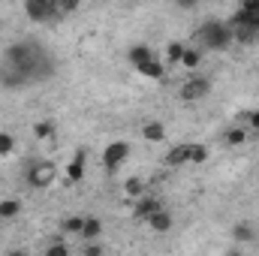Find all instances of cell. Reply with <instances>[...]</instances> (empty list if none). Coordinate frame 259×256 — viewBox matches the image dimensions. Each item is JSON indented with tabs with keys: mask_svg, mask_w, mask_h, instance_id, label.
I'll return each mask as SVG.
<instances>
[{
	"mask_svg": "<svg viewBox=\"0 0 259 256\" xmlns=\"http://www.w3.org/2000/svg\"><path fill=\"white\" fill-rule=\"evenodd\" d=\"M148 226H151V232H169V229H172V214H169L166 208H157V211L148 217Z\"/></svg>",
	"mask_w": 259,
	"mask_h": 256,
	"instance_id": "obj_9",
	"label": "cell"
},
{
	"mask_svg": "<svg viewBox=\"0 0 259 256\" xmlns=\"http://www.w3.org/2000/svg\"><path fill=\"white\" fill-rule=\"evenodd\" d=\"M81 223H84V217H66L64 223H61V232H66V235H81Z\"/></svg>",
	"mask_w": 259,
	"mask_h": 256,
	"instance_id": "obj_17",
	"label": "cell"
},
{
	"mask_svg": "<svg viewBox=\"0 0 259 256\" xmlns=\"http://www.w3.org/2000/svg\"><path fill=\"white\" fill-rule=\"evenodd\" d=\"M66 250H69V247H66V244H61V241H58V244H52V247H49L46 253H49V256H64Z\"/></svg>",
	"mask_w": 259,
	"mask_h": 256,
	"instance_id": "obj_25",
	"label": "cell"
},
{
	"mask_svg": "<svg viewBox=\"0 0 259 256\" xmlns=\"http://www.w3.org/2000/svg\"><path fill=\"white\" fill-rule=\"evenodd\" d=\"M81 178H84V154H78L66 163V184H78Z\"/></svg>",
	"mask_w": 259,
	"mask_h": 256,
	"instance_id": "obj_10",
	"label": "cell"
},
{
	"mask_svg": "<svg viewBox=\"0 0 259 256\" xmlns=\"http://www.w3.org/2000/svg\"><path fill=\"white\" fill-rule=\"evenodd\" d=\"M55 178H58V166H55V163H49V160L33 163V169L27 172V181H30V187H36V190L52 187V184H55Z\"/></svg>",
	"mask_w": 259,
	"mask_h": 256,
	"instance_id": "obj_2",
	"label": "cell"
},
{
	"mask_svg": "<svg viewBox=\"0 0 259 256\" xmlns=\"http://www.w3.org/2000/svg\"><path fill=\"white\" fill-rule=\"evenodd\" d=\"M145 78H154V81H160L163 75H166V61H157V55L151 58V61H145V64H139L136 66Z\"/></svg>",
	"mask_w": 259,
	"mask_h": 256,
	"instance_id": "obj_8",
	"label": "cell"
},
{
	"mask_svg": "<svg viewBox=\"0 0 259 256\" xmlns=\"http://www.w3.org/2000/svg\"><path fill=\"white\" fill-rule=\"evenodd\" d=\"M184 52H187L184 42H169V46H166V58H163L166 66H178L181 64V58H184Z\"/></svg>",
	"mask_w": 259,
	"mask_h": 256,
	"instance_id": "obj_13",
	"label": "cell"
},
{
	"mask_svg": "<svg viewBox=\"0 0 259 256\" xmlns=\"http://www.w3.org/2000/svg\"><path fill=\"white\" fill-rule=\"evenodd\" d=\"M142 139H145V142H163V139H166V127H163L160 121H151V124L142 127Z\"/></svg>",
	"mask_w": 259,
	"mask_h": 256,
	"instance_id": "obj_12",
	"label": "cell"
},
{
	"mask_svg": "<svg viewBox=\"0 0 259 256\" xmlns=\"http://www.w3.org/2000/svg\"><path fill=\"white\" fill-rule=\"evenodd\" d=\"M184 163H190V145H175V148H169L166 157H163V166H169V169H178V166H184Z\"/></svg>",
	"mask_w": 259,
	"mask_h": 256,
	"instance_id": "obj_7",
	"label": "cell"
},
{
	"mask_svg": "<svg viewBox=\"0 0 259 256\" xmlns=\"http://www.w3.org/2000/svg\"><path fill=\"white\" fill-rule=\"evenodd\" d=\"M247 142V130L244 127H232L226 133V145H244Z\"/></svg>",
	"mask_w": 259,
	"mask_h": 256,
	"instance_id": "obj_20",
	"label": "cell"
},
{
	"mask_svg": "<svg viewBox=\"0 0 259 256\" xmlns=\"http://www.w3.org/2000/svg\"><path fill=\"white\" fill-rule=\"evenodd\" d=\"M247 121H250V130L259 133V109H256V112H250V118H247Z\"/></svg>",
	"mask_w": 259,
	"mask_h": 256,
	"instance_id": "obj_26",
	"label": "cell"
},
{
	"mask_svg": "<svg viewBox=\"0 0 259 256\" xmlns=\"http://www.w3.org/2000/svg\"><path fill=\"white\" fill-rule=\"evenodd\" d=\"M175 3H178L181 9H193V6H196V3H199V0H175Z\"/></svg>",
	"mask_w": 259,
	"mask_h": 256,
	"instance_id": "obj_27",
	"label": "cell"
},
{
	"mask_svg": "<svg viewBox=\"0 0 259 256\" xmlns=\"http://www.w3.org/2000/svg\"><path fill=\"white\" fill-rule=\"evenodd\" d=\"M103 232V223L97 220V217H84V223H81V238H97Z\"/></svg>",
	"mask_w": 259,
	"mask_h": 256,
	"instance_id": "obj_15",
	"label": "cell"
},
{
	"mask_svg": "<svg viewBox=\"0 0 259 256\" xmlns=\"http://www.w3.org/2000/svg\"><path fill=\"white\" fill-rule=\"evenodd\" d=\"M199 64H202V49H187V52H184V58H181V66L196 69Z\"/></svg>",
	"mask_w": 259,
	"mask_h": 256,
	"instance_id": "obj_19",
	"label": "cell"
},
{
	"mask_svg": "<svg viewBox=\"0 0 259 256\" xmlns=\"http://www.w3.org/2000/svg\"><path fill=\"white\" fill-rule=\"evenodd\" d=\"M12 151H15V139L6 130H0V157H9Z\"/></svg>",
	"mask_w": 259,
	"mask_h": 256,
	"instance_id": "obj_21",
	"label": "cell"
},
{
	"mask_svg": "<svg viewBox=\"0 0 259 256\" xmlns=\"http://www.w3.org/2000/svg\"><path fill=\"white\" fill-rule=\"evenodd\" d=\"M24 12L30 21H49L58 15V0H24Z\"/></svg>",
	"mask_w": 259,
	"mask_h": 256,
	"instance_id": "obj_3",
	"label": "cell"
},
{
	"mask_svg": "<svg viewBox=\"0 0 259 256\" xmlns=\"http://www.w3.org/2000/svg\"><path fill=\"white\" fill-rule=\"evenodd\" d=\"M157 208H163V202H160V199H154V196H145V193H142V196L136 199L133 217H136V220H148V217H151Z\"/></svg>",
	"mask_w": 259,
	"mask_h": 256,
	"instance_id": "obj_6",
	"label": "cell"
},
{
	"mask_svg": "<svg viewBox=\"0 0 259 256\" xmlns=\"http://www.w3.org/2000/svg\"><path fill=\"white\" fill-rule=\"evenodd\" d=\"M18 211H21L18 199H0V220H12V217H18Z\"/></svg>",
	"mask_w": 259,
	"mask_h": 256,
	"instance_id": "obj_14",
	"label": "cell"
},
{
	"mask_svg": "<svg viewBox=\"0 0 259 256\" xmlns=\"http://www.w3.org/2000/svg\"><path fill=\"white\" fill-rule=\"evenodd\" d=\"M196 39H199L202 52H226V49L235 42L229 21H217V18H208V21L196 30Z\"/></svg>",
	"mask_w": 259,
	"mask_h": 256,
	"instance_id": "obj_1",
	"label": "cell"
},
{
	"mask_svg": "<svg viewBox=\"0 0 259 256\" xmlns=\"http://www.w3.org/2000/svg\"><path fill=\"white\" fill-rule=\"evenodd\" d=\"M151 58H154V49H151V46H133V49L127 52V61L133 66L145 64V61H151Z\"/></svg>",
	"mask_w": 259,
	"mask_h": 256,
	"instance_id": "obj_11",
	"label": "cell"
},
{
	"mask_svg": "<svg viewBox=\"0 0 259 256\" xmlns=\"http://www.w3.org/2000/svg\"><path fill=\"white\" fill-rule=\"evenodd\" d=\"M208 160V148L205 145H190V163H205Z\"/></svg>",
	"mask_w": 259,
	"mask_h": 256,
	"instance_id": "obj_23",
	"label": "cell"
},
{
	"mask_svg": "<svg viewBox=\"0 0 259 256\" xmlns=\"http://www.w3.org/2000/svg\"><path fill=\"white\" fill-rule=\"evenodd\" d=\"M127 157H130V145L127 142H109V145L103 148V166H106L109 172H115Z\"/></svg>",
	"mask_w": 259,
	"mask_h": 256,
	"instance_id": "obj_4",
	"label": "cell"
},
{
	"mask_svg": "<svg viewBox=\"0 0 259 256\" xmlns=\"http://www.w3.org/2000/svg\"><path fill=\"white\" fill-rule=\"evenodd\" d=\"M259 0H241V9H253Z\"/></svg>",
	"mask_w": 259,
	"mask_h": 256,
	"instance_id": "obj_28",
	"label": "cell"
},
{
	"mask_svg": "<svg viewBox=\"0 0 259 256\" xmlns=\"http://www.w3.org/2000/svg\"><path fill=\"white\" fill-rule=\"evenodd\" d=\"M145 190H148V184H145L142 178H127V181H124V193H127L130 199H139Z\"/></svg>",
	"mask_w": 259,
	"mask_h": 256,
	"instance_id": "obj_16",
	"label": "cell"
},
{
	"mask_svg": "<svg viewBox=\"0 0 259 256\" xmlns=\"http://www.w3.org/2000/svg\"><path fill=\"white\" fill-rule=\"evenodd\" d=\"M253 235H256V232H253L250 223H238V226L232 229V238H235V241H253Z\"/></svg>",
	"mask_w": 259,
	"mask_h": 256,
	"instance_id": "obj_18",
	"label": "cell"
},
{
	"mask_svg": "<svg viewBox=\"0 0 259 256\" xmlns=\"http://www.w3.org/2000/svg\"><path fill=\"white\" fill-rule=\"evenodd\" d=\"M208 91H211V81H208V78H190V81H184V84L178 88V97H181L184 103H196V100L208 97Z\"/></svg>",
	"mask_w": 259,
	"mask_h": 256,
	"instance_id": "obj_5",
	"label": "cell"
},
{
	"mask_svg": "<svg viewBox=\"0 0 259 256\" xmlns=\"http://www.w3.org/2000/svg\"><path fill=\"white\" fill-rule=\"evenodd\" d=\"M52 133H55V121H39V124H33V136H36V139H52Z\"/></svg>",
	"mask_w": 259,
	"mask_h": 256,
	"instance_id": "obj_22",
	"label": "cell"
},
{
	"mask_svg": "<svg viewBox=\"0 0 259 256\" xmlns=\"http://www.w3.org/2000/svg\"><path fill=\"white\" fill-rule=\"evenodd\" d=\"M81 6V0H58V15H69Z\"/></svg>",
	"mask_w": 259,
	"mask_h": 256,
	"instance_id": "obj_24",
	"label": "cell"
}]
</instances>
